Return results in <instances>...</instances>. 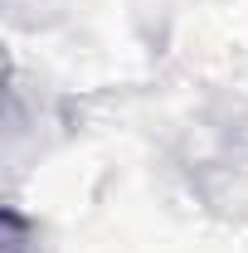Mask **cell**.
I'll list each match as a JSON object with an SVG mask.
<instances>
[{
	"label": "cell",
	"mask_w": 248,
	"mask_h": 253,
	"mask_svg": "<svg viewBox=\"0 0 248 253\" xmlns=\"http://www.w3.org/2000/svg\"><path fill=\"white\" fill-rule=\"evenodd\" d=\"M0 253H30V224L20 210L0 214Z\"/></svg>",
	"instance_id": "cell-1"
}]
</instances>
